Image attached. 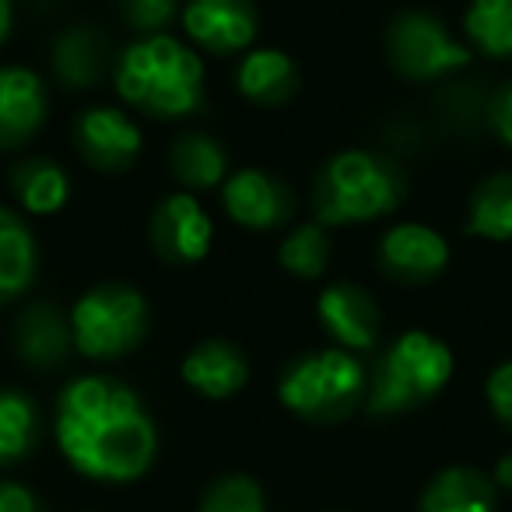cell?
Segmentation results:
<instances>
[{"mask_svg": "<svg viewBox=\"0 0 512 512\" xmlns=\"http://www.w3.org/2000/svg\"><path fill=\"white\" fill-rule=\"evenodd\" d=\"M0 512H46L36 491L18 481H0Z\"/></svg>", "mask_w": 512, "mask_h": 512, "instance_id": "31", "label": "cell"}, {"mask_svg": "<svg viewBox=\"0 0 512 512\" xmlns=\"http://www.w3.org/2000/svg\"><path fill=\"white\" fill-rule=\"evenodd\" d=\"M488 127L495 130L505 148H512V81H505L488 99Z\"/></svg>", "mask_w": 512, "mask_h": 512, "instance_id": "30", "label": "cell"}, {"mask_svg": "<svg viewBox=\"0 0 512 512\" xmlns=\"http://www.w3.org/2000/svg\"><path fill=\"white\" fill-rule=\"evenodd\" d=\"M407 197V176L383 151L348 148L327 158L313 183L316 221L327 228L365 225L393 214Z\"/></svg>", "mask_w": 512, "mask_h": 512, "instance_id": "3", "label": "cell"}, {"mask_svg": "<svg viewBox=\"0 0 512 512\" xmlns=\"http://www.w3.org/2000/svg\"><path fill=\"white\" fill-rule=\"evenodd\" d=\"M183 36L211 57L246 53L256 39V0H186L179 11Z\"/></svg>", "mask_w": 512, "mask_h": 512, "instance_id": "10", "label": "cell"}, {"mask_svg": "<svg viewBox=\"0 0 512 512\" xmlns=\"http://www.w3.org/2000/svg\"><path fill=\"white\" fill-rule=\"evenodd\" d=\"M369 397V372L358 355L344 348H323L299 355L278 379V400L302 421L334 425L362 407Z\"/></svg>", "mask_w": 512, "mask_h": 512, "instance_id": "5", "label": "cell"}, {"mask_svg": "<svg viewBox=\"0 0 512 512\" xmlns=\"http://www.w3.org/2000/svg\"><path fill=\"white\" fill-rule=\"evenodd\" d=\"M36 4H39V0H36Z\"/></svg>", "mask_w": 512, "mask_h": 512, "instance_id": "34", "label": "cell"}, {"mask_svg": "<svg viewBox=\"0 0 512 512\" xmlns=\"http://www.w3.org/2000/svg\"><path fill=\"white\" fill-rule=\"evenodd\" d=\"M74 151L92 172L120 176L141 158L144 134L137 120L120 106H88L74 120Z\"/></svg>", "mask_w": 512, "mask_h": 512, "instance_id": "8", "label": "cell"}, {"mask_svg": "<svg viewBox=\"0 0 512 512\" xmlns=\"http://www.w3.org/2000/svg\"><path fill=\"white\" fill-rule=\"evenodd\" d=\"M39 274V246L25 218L0 204V306H11Z\"/></svg>", "mask_w": 512, "mask_h": 512, "instance_id": "20", "label": "cell"}, {"mask_svg": "<svg viewBox=\"0 0 512 512\" xmlns=\"http://www.w3.org/2000/svg\"><path fill=\"white\" fill-rule=\"evenodd\" d=\"M221 207L239 228L249 232H274L295 218V193L285 179L267 169H239L221 186Z\"/></svg>", "mask_w": 512, "mask_h": 512, "instance_id": "11", "label": "cell"}, {"mask_svg": "<svg viewBox=\"0 0 512 512\" xmlns=\"http://www.w3.org/2000/svg\"><path fill=\"white\" fill-rule=\"evenodd\" d=\"M278 264L299 281H320L330 267V235L320 221H302L281 239Z\"/></svg>", "mask_w": 512, "mask_h": 512, "instance_id": "26", "label": "cell"}, {"mask_svg": "<svg viewBox=\"0 0 512 512\" xmlns=\"http://www.w3.org/2000/svg\"><path fill=\"white\" fill-rule=\"evenodd\" d=\"M169 169L176 183L186 193H207L225 186L228 172V151L218 137L204 134V130H186L172 141L169 148Z\"/></svg>", "mask_w": 512, "mask_h": 512, "instance_id": "19", "label": "cell"}, {"mask_svg": "<svg viewBox=\"0 0 512 512\" xmlns=\"http://www.w3.org/2000/svg\"><path fill=\"white\" fill-rule=\"evenodd\" d=\"M463 36L484 57L512 60V0H470Z\"/></svg>", "mask_w": 512, "mask_h": 512, "instance_id": "25", "label": "cell"}, {"mask_svg": "<svg viewBox=\"0 0 512 512\" xmlns=\"http://www.w3.org/2000/svg\"><path fill=\"white\" fill-rule=\"evenodd\" d=\"M11 348L36 372L64 369L67 358L74 355L71 316L46 299L29 302L18 309L15 323H11Z\"/></svg>", "mask_w": 512, "mask_h": 512, "instance_id": "15", "label": "cell"}, {"mask_svg": "<svg viewBox=\"0 0 512 512\" xmlns=\"http://www.w3.org/2000/svg\"><path fill=\"white\" fill-rule=\"evenodd\" d=\"M299 85V64L274 46H256V50L242 53L239 71H235V88L242 99L264 109L288 106L299 95Z\"/></svg>", "mask_w": 512, "mask_h": 512, "instance_id": "18", "label": "cell"}, {"mask_svg": "<svg viewBox=\"0 0 512 512\" xmlns=\"http://www.w3.org/2000/svg\"><path fill=\"white\" fill-rule=\"evenodd\" d=\"M113 88L141 116L186 120L204 102V60L169 32L137 36L116 53Z\"/></svg>", "mask_w": 512, "mask_h": 512, "instance_id": "2", "label": "cell"}, {"mask_svg": "<svg viewBox=\"0 0 512 512\" xmlns=\"http://www.w3.org/2000/svg\"><path fill=\"white\" fill-rule=\"evenodd\" d=\"M498 488L477 467H446L425 484L418 512H495Z\"/></svg>", "mask_w": 512, "mask_h": 512, "instance_id": "22", "label": "cell"}, {"mask_svg": "<svg viewBox=\"0 0 512 512\" xmlns=\"http://www.w3.org/2000/svg\"><path fill=\"white\" fill-rule=\"evenodd\" d=\"M179 376L200 397L228 400L249 383V358L232 341L211 337V341H200L193 351H186Z\"/></svg>", "mask_w": 512, "mask_h": 512, "instance_id": "17", "label": "cell"}, {"mask_svg": "<svg viewBox=\"0 0 512 512\" xmlns=\"http://www.w3.org/2000/svg\"><path fill=\"white\" fill-rule=\"evenodd\" d=\"M148 239H151V249L162 256L165 264L190 267V264H200V260L211 253L214 221L193 193L179 190L155 204L151 221H148Z\"/></svg>", "mask_w": 512, "mask_h": 512, "instance_id": "9", "label": "cell"}, {"mask_svg": "<svg viewBox=\"0 0 512 512\" xmlns=\"http://www.w3.org/2000/svg\"><path fill=\"white\" fill-rule=\"evenodd\" d=\"M484 397H488L491 414L498 418V425H505L512 432V362H502L484 383Z\"/></svg>", "mask_w": 512, "mask_h": 512, "instance_id": "29", "label": "cell"}, {"mask_svg": "<svg viewBox=\"0 0 512 512\" xmlns=\"http://www.w3.org/2000/svg\"><path fill=\"white\" fill-rule=\"evenodd\" d=\"M453 379V351L428 330H407L379 355L369 376V407L372 418H393L425 407Z\"/></svg>", "mask_w": 512, "mask_h": 512, "instance_id": "4", "label": "cell"}, {"mask_svg": "<svg viewBox=\"0 0 512 512\" xmlns=\"http://www.w3.org/2000/svg\"><path fill=\"white\" fill-rule=\"evenodd\" d=\"M74 351L92 362L127 358L148 341L151 309L144 292L123 281H99L71 306Z\"/></svg>", "mask_w": 512, "mask_h": 512, "instance_id": "6", "label": "cell"}, {"mask_svg": "<svg viewBox=\"0 0 512 512\" xmlns=\"http://www.w3.org/2000/svg\"><path fill=\"white\" fill-rule=\"evenodd\" d=\"M53 432L64 460L92 481L130 484L158 453V428L144 400L113 376H78L60 390Z\"/></svg>", "mask_w": 512, "mask_h": 512, "instance_id": "1", "label": "cell"}, {"mask_svg": "<svg viewBox=\"0 0 512 512\" xmlns=\"http://www.w3.org/2000/svg\"><path fill=\"white\" fill-rule=\"evenodd\" d=\"M50 116L46 81L32 67L0 64V151H18L36 141Z\"/></svg>", "mask_w": 512, "mask_h": 512, "instance_id": "14", "label": "cell"}, {"mask_svg": "<svg viewBox=\"0 0 512 512\" xmlns=\"http://www.w3.org/2000/svg\"><path fill=\"white\" fill-rule=\"evenodd\" d=\"M179 0H120V18L137 36H158L179 15Z\"/></svg>", "mask_w": 512, "mask_h": 512, "instance_id": "28", "label": "cell"}, {"mask_svg": "<svg viewBox=\"0 0 512 512\" xmlns=\"http://www.w3.org/2000/svg\"><path fill=\"white\" fill-rule=\"evenodd\" d=\"M113 50H109L106 32L95 25H71L53 39L50 67L57 81L71 92H88V88L102 85L113 74Z\"/></svg>", "mask_w": 512, "mask_h": 512, "instance_id": "16", "label": "cell"}, {"mask_svg": "<svg viewBox=\"0 0 512 512\" xmlns=\"http://www.w3.org/2000/svg\"><path fill=\"white\" fill-rule=\"evenodd\" d=\"M39 407L22 390H0V467H15L39 442Z\"/></svg>", "mask_w": 512, "mask_h": 512, "instance_id": "24", "label": "cell"}, {"mask_svg": "<svg viewBox=\"0 0 512 512\" xmlns=\"http://www.w3.org/2000/svg\"><path fill=\"white\" fill-rule=\"evenodd\" d=\"M467 232L488 242H512V172H495L474 186Z\"/></svg>", "mask_w": 512, "mask_h": 512, "instance_id": "23", "label": "cell"}, {"mask_svg": "<svg viewBox=\"0 0 512 512\" xmlns=\"http://www.w3.org/2000/svg\"><path fill=\"white\" fill-rule=\"evenodd\" d=\"M11 25H15V0H0V46L8 43Z\"/></svg>", "mask_w": 512, "mask_h": 512, "instance_id": "33", "label": "cell"}, {"mask_svg": "<svg viewBox=\"0 0 512 512\" xmlns=\"http://www.w3.org/2000/svg\"><path fill=\"white\" fill-rule=\"evenodd\" d=\"M491 481H495L498 491H509V495H512V453H505L502 460L495 463V474H491Z\"/></svg>", "mask_w": 512, "mask_h": 512, "instance_id": "32", "label": "cell"}, {"mask_svg": "<svg viewBox=\"0 0 512 512\" xmlns=\"http://www.w3.org/2000/svg\"><path fill=\"white\" fill-rule=\"evenodd\" d=\"M200 512H267V498L256 477L221 474L200 495Z\"/></svg>", "mask_w": 512, "mask_h": 512, "instance_id": "27", "label": "cell"}, {"mask_svg": "<svg viewBox=\"0 0 512 512\" xmlns=\"http://www.w3.org/2000/svg\"><path fill=\"white\" fill-rule=\"evenodd\" d=\"M8 186L15 193L18 207L32 218H50V214L64 211V204L71 200V176L60 162L43 155L22 158L11 165Z\"/></svg>", "mask_w": 512, "mask_h": 512, "instance_id": "21", "label": "cell"}, {"mask_svg": "<svg viewBox=\"0 0 512 512\" xmlns=\"http://www.w3.org/2000/svg\"><path fill=\"white\" fill-rule=\"evenodd\" d=\"M449 264V242L421 221H400L379 239V267L400 285H428Z\"/></svg>", "mask_w": 512, "mask_h": 512, "instance_id": "13", "label": "cell"}, {"mask_svg": "<svg viewBox=\"0 0 512 512\" xmlns=\"http://www.w3.org/2000/svg\"><path fill=\"white\" fill-rule=\"evenodd\" d=\"M386 60L407 81H439L470 64V46L428 11H400L386 29Z\"/></svg>", "mask_w": 512, "mask_h": 512, "instance_id": "7", "label": "cell"}, {"mask_svg": "<svg viewBox=\"0 0 512 512\" xmlns=\"http://www.w3.org/2000/svg\"><path fill=\"white\" fill-rule=\"evenodd\" d=\"M316 320H320L323 334L334 341V348H344L351 355L376 348L379 330H383L376 299L351 281H334L323 288L316 299Z\"/></svg>", "mask_w": 512, "mask_h": 512, "instance_id": "12", "label": "cell"}]
</instances>
